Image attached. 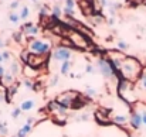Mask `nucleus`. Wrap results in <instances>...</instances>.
<instances>
[{
  "mask_svg": "<svg viewBox=\"0 0 146 137\" xmlns=\"http://www.w3.org/2000/svg\"><path fill=\"white\" fill-rule=\"evenodd\" d=\"M139 69H141V67H139L138 61H135V59H132V58H126V59L122 62V67H121L119 72H121V75L123 76V79L129 81V79H133V78L138 76Z\"/></svg>",
  "mask_w": 146,
  "mask_h": 137,
  "instance_id": "obj_1",
  "label": "nucleus"
},
{
  "mask_svg": "<svg viewBox=\"0 0 146 137\" xmlns=\"http://www.w3.org/2000/svg\"><path fill=\"white\" fill-rule=\"evenodd\" d=\"M68 36V38L71 40V43H72V45L75 47V48H88L90 47V41L87 40V37L82 34V33H80V31H77V30H72V28H67V31H64V36Z\"/></svg>",
  "mask_w": 146,
  "mask_h": 137,
  "instance_id": "obj_2",
  "label": "nucleus"
},
{
  "mask_svg": "<svg viewBox=\"0 0 146 137\" xmlns=\"http://www.w3.org/2000/svg\"><path fill=\"white\" fill-rule=\"evenodd\" d=\"M80 97V93L75 91H68V92H64V93H61V95H58L57 97H55V102L57 103H60L62 107H71L72 106V103L77 100Z\"/></svg>",
  "mask_w": 146,
  "mask_h": 137,
  "instance_id": "obj_3",
  "label": "nucleus"
},
{
  "mask_svg": "<svg viewBox=\"0 0 146 137\" xmlns=\"http://www.w3.org/2000/svg\"><path fill=\"white\" fill-rule=\"evenodd\" d=\"M50 43L41 41V40H31L30 45H29V51L31 54H41V55H47L50 52Z\"/></svg>",
  "mask_w": 146,
  "mask_h": 137,
  "instance_id": "obj_4",
  "label": "nucleus"
},
{
  "mask_svg": "<svg viewBox=\"0 0 146 137\" xmlns=\"http://www.w3.org/2000/svg\"><path fill=\"white\" fill-rule=\"evenodd\" d=\"M47 62V55H41V54H31L30 52V57H29V61H27V65L34 68V69H40L46 65Z\"/></svg>",
  "mask_w": 146,
  "mask_h": 137,
  "instance_id": "obj_5",
  "label": "nucleus"
},
{
  "mask_svg": "<svg viewBox=\"0 0 146 137\" xmlns=\"http://www.w3.org/2000/svg\"><path fill=\"white\" fill-rule=\"evenodd\" d=\"M97 65H98V68H99V71H101V74L104 75V78H112L115 75V71L112 69V67H111V64H109L108 59H104V58L98 59Z\"/></svg>",
  "mask_w": 146,
  "mask_h": 137,
  "instance_id": "obj_6",
  "label": "nucleus"
},
{
  "mask_svg": "<svg viewBox=\"0 0 146 137\" xmlns=\"http://www.w3.org/2000/svg\"><path fill=\"white\" fill-rule=\"evenodd\" d=\"M70 57H71V52H70V49H67L65 47H58V48H55V51H54V54H52V58L55 59V61H58V62H65V61H70Z\"/></svg>",
  "mask_w": 146,
  "mask_h": 137,
  "instance_id": "obj_7",
  "label": "nucleus"
},
{
  "mask_svg": "<svg viewBox=\"0 0 146 137\" xmlns=\"http://www.w3.org/2000/svg\"><path fill=\"white\" fill-rule=\"evenodd\" d=\"M142 123H143L142 122V115L138 113V112L132 113V116H131V124H132V127L133 129H139Z\"/></svg>",
  "mask_w": 146,
  "mask_h": 137,
  "instance_id": "obj_8",
  "label": "nucleus"
},
{
  "mask_svg": "<svg viewBox=\"0 0 146 137\" xmlns=\"http://www.w3.org/2000/svg\"><path fill=\"white\" fill-rule=\"evenodd\" d=\"M34 105H36V102L33 100V99H27V100H24V102H21V105L19 106L23 112H27V110H31L33 107H34Z\"/></svg>",
  "mask_w": 146,
  "mask_h": 137,
  "instance_id": "obj_9",
  "label": "nucleus"
},
{
  "mask_svg": "<svg viewBox=\"0 0 146 137\" xmlns=\"http://www.w3.org/2000/svg\"><path fill=\"white\" fill-rule=\"evenodd\" d=\"M13 82H14V76L11 75V74H6L3 78H1V84L4 85V86H11L13 85Z\"/></svg>",
  "mask_w": 146,
  "mask_h": 137,
  "instance_id": "obj_10",
  "label": "nucleus"
},
{
  "mask_svg": "<svg viewBox=\"0 0 146 137\" xmlns=\"http://www.w3.org/2000/svg\"><path fill=\"white\" fill-rule=\"evenodd\" d=\"M37 71L34 69V68H31V67H29V65H26V68H24V75L27 76V78H36L37 76Z\"/></svg>",
  "mask_w": 146,
  "mask_h": 137,
  "instance_id": "obj_11",
  "label": "nucleus"
},
{
  "mask_svg": "<svg viewBox=\"0 0 146 137\" xmlns=\"http://www.w3.org/2000/svg\"><path fill=\"white\" fill-rule=\"evenodd\" d=\"M52 17L57 20V18H60L61 17V14H62V10H61V7H60V4H54V7H52Z\"/></svg>",
  "mask_w": 146,
  "mask_h": 137,
  "instance_id": "obj_12",
  "label": "nucleus"
},
{
  "mask_svg": "<svg viewBox=\"0 0 146 137\" xmlns=\"http://www.w3.org/2000/svg\"><path fill=\"white\" fill-rule=\"evenodd\" d=\"M70 69H71V62L70 61H65V62L61 64V74L62 75H67L70 72Z\"/></svg>",
  "mask_w": 146,
  "mask_h": 137,
  "instance_id": "obj_13",
  "label": "nucleus"
},
{
  "mask_svg": "<svg viewBox=\"0 0 146 137\" xmlns=\"http://www.w3.org/2000/svg\"><path fill=\"white\" fill-rule=\"evenodd\" d=\"M19 72H20V67H19V64H17L16 61H13L11 65H10V74H11L13 76H16Z\"/></svg>",
  "mask_w": 146,
  "mask_h": 137,
  "instance_id": "obj_14",
  "label": "nucleus"
},
{
  "mask_svg": "<svg viewBox=\"0 0 146 137\" xmlns=\"http://www.w3.org/2000/svg\"><path fill=\"white\" fill-rule=\"evenodd\" d=\"M95 117H97V120L101 123V124H102V123H105V124H106V123H109L108 117H106L105 115H102V112H97V113H95Z\"/></svg>",
  "mask_w": 146,
  "mask_h": 137,
  "instance_id": "obj_15",
  "label": "nucleus"
},
{
  "mask_svg": "<svg viewBox=\"0 0 146 137\" xmlns=\"http://www.w3.org/2000/svg\"><path fill=\"white\" fill-rule=\"evenodd\" d=\"M29 16H30V10H29V7H27V6L21 7V11H20V20H26Z\"/></svg>",
  "mask_w": 146,
  "mask_h": 137,
  "instance_id": "obj_16",
  "label": "nucleus"
},
{
  "mask_svg": "<svg viewBox=\"0 0 146 137\" xmlns=\"http://www.w3.org/2000/svg\"><path fill=\"white\" fill-rule=\"evenodd\" d=\"M126 120H128V117L126 116H122V115H118V116L113 117V122L118 123V124H123V123H126Z\"/></svg>",
  "mask_w": 146,
  "mask_h": 137,
  "instance_id": "obj_17",
  "label": "nucleus"
},
{
  "mask_svg": "<svg viewBox=\"0 0 146 137\" xmlns=\"http://www.w3.org/2000/svg\"><path fill=\"white\" fill-rule=\"evenodd\" d=\"M9 20L11 21V23H19V20H20V14H17V13H10L9 14Z\"/></svg>",
  "mask_w": 146,
  "mask_h": 137,
  "instance_id": "obj_18",
  "label": "nucleus"
},
{
  "mask_svg": "<svg viewBox=\"0 0 146 137\" xmlns=\"http://www.w3.org/2000/svg\"><path fill=\"white\" fill-rule=\"evenodd\" d=\"M65 7H67L68 10L74 11V7H75V3H74V0H65Z\"/></svg>",
  "mask_w": 146,
  "mask_h": 137,
  "instance_id": "obj_19",
  "label": "nucleus"
},
{
  "mask_svg": "<svg viewBox=\"0 0 146 137\" xmlns=\"http://www.w3.org/2000/svg\"><path fill=\"white\" fill-rule=\"evenodd\" d=\"M29 57H30V51H23V52H21V61H23L24 64H27Z\"/></svg>",
  "mask_w": 146,
  "mask_h": 137,
  "instance_id": "obj_20",
  "label": "nucleus"
},
{
  "mask_svg": "<svg viewBox=\"0 0 146 137\" xmlns=\"http://www.w3.org/2000/svg\"><path fill=\"white\" fill-rule=\"evenodd\" d=\"M20 113H21V109H20V107H16V109L11 112V117H13V119H17V117L20 116Z\"/></svg>",
  "mask_w": 146,
  "mask_h": 137,
  "instance_id": "obj_21",
  "label": "nucleus"
},
{
  "mask_svg": "<svg viewBox=\"0 0 146 137\" xmlns=\"http://www.w3.org/2000/svg\"><path fill=\"white\" fill-rule=\"evenodd\" d=\"M7 134V127L6 123H0V136H6Z\"/></svg>",
  "mask_w": 146,
  "mask_h": 137,
  "instance_id": "obj_22",
  "label": "nucleus"
},
{
  "mask_svg": "<svg viewBox=\"0 0 146 137\" xmlns=\"http://www.w3.org/2000/svg\"><path fill=\"white\" fill-rule=\"evenodd\" d=\"M128 44L126 43H123V41H118V48L121 49V51H125V49H128Z\"/></svg>",
  "mask_w": 146,
  "mask_h": 137,
  "instance_id": "obj_23",
  "label": "nucleus"
},
{
  "mask_svg": "<svg viewBox=\"0 0 146 137\" xmlns=\"http://www.w3.org/2000/svg\"><path fill=\"white\" fill-rule=\"evenodd\" d=\"M85 72H88V74H94V72H95V67L91 65V64H88L87 68H85Z\"/></svg>",
  "mask_w": 146,
  "mask_h": 137,
  "instance_id": "obj_24",
  "label": "nucleus"
},
{
  "mask_svg": "<svg viewBox=\"0 0 146 137\" xmlns=\"http://www.w3.org/2000/svg\"><path fill=\"white\" fill-rule=\"evenodd\" d=\"M87 95L94 97V96H97V91H95V89H91V88H88V89H87Z\"/></svg>",
  "mask_w": 146,
  "mask_h": 137,
  "instance_id": "obj_25",
  "label": "nucleus"
},
{
  "mask_svg": "<svg viewBox=\"0 0 146 137\" xmlns=\"http://www.w3.org/2000/svg\"><path fill=\"white\" fill-rule=\"evenodd\" d=\"M13 38H14L17 43H20V41H21V33H14V34H13Z\"/></svg>",
  "mask_w": 146,
  "mask_h": 137,
  "instance_id": "obj_26",
  "label": "nucleus"
},
{
  "mask_svg": "<svg viewBox=\"0 0 146 137\" xmlns=\"http://www.w3.org/2000/svg\"><path fill=\"white\" fill-rule=\"evenodd\" d=\"M1 57H3V61H9V58H10V54H9L7 51H3V52H1Z\"/></svg>",
  "mask_w": 146,
  "mask_h": 137,
  "instance_id": "obj_27",
  "label": "nucleus"
},
{
  "mask_svg": "<svg viewBox=\"0 0 146 137\" xmlns=\"http://www.w3.org/2000/svg\"><path fill=\"white\" fill-rule=\"evenodd\" d=\"M57 82H58V75H55V76L51 79V82H50V86H55V85H57Z\"/></svg>",
  "mask_w": 146,
  "mask_h": 137,
  "instance_id": "obj_28",
  "label": "nucleus"
},
{
  "mask_svg": "<svg viewBox=\"0 0 146 137\" xmlns=\"http://www.w3.org/2000/svg\"><path fill=\"white\" fill-rule=\"evenodd\" d=\"M24 86H26V88H29V89H33V88H34V85H33L29 79H26V81H24Z\"/></svg>",
  "mask_w": 146,
  "mask_h": 137,
  "instance_id": "obj_29",
  "label": "nucleus"
},
{
  "mask_svg": "<svg viewBox=\"0 0 146 137\" xmlns=\"http://www.w3.org/2000/svg\"><path fill=\"white\" fill-rule=\"evenodd\" d=\"M41 88H43V84H41V82H36V84H34V88H33V89H34V91H40Z\"/></svg>",
  "mask_w": 146,
  "mask_h": 137,
  "instance_id": "obj_30",
  "label": "nucleus"
},
{
  "mask_svg": "<svg viewBox=\"0 0 146 137\" xmlns=\"http://www.w3.org/2000/svg\"><path fill=\"white\" fill-rule=\"evenodd\" d=\"M109 3H111L109 0H99V4H101L102 7H108V6H109Z\"/></svg>",
  "mask_w": 146,
  "mask_h": 137,
  "instance_id": "obj_31",
  "label": "nucleus"
},
{
  "mask_svg": "<svg viewBox=\"0 0 146 137\" xmlns=\"http://www.w3.org/2000/svg\"><path fill=\"white\" fill-rule=\"evenodd\" d=\"M17 7H19V1H17V0H14V1H11V3H10V9H13V10H14V9H17Z\"/></svg>",
  "mask_w": 146,
  "mask_h": 137,
  "instance_id": "obj_32",
  "label": "nucleus"
},
{
  "mask_svg": "<svg viewBox=\"0 0 146 137\" xmlns=\"http://www.w3.org/2000/svg\"><path fill=\"white\" fill-rule=\"evenodd\" d=\"M4 75H6V69H4L3 67H0V79H1Z\"/></svg>",
  "mask_w": 146,
  "mask_h": 137,
  "instance_id": "obj_33",
  "label": "nucleus"
},
{
  "mask_svg": "<svg viewBox=\"0 0 146 137\" xmlns=\"http://www.w3.org/2000/svg\"><path fill=\"white\" fill-rule=\"evenodd\" d=\"M141 84H142V86L146 89V75H143L142 76V79H141Z\"/></svg>",
  "mask_w": 146,
  "mask_h": 137,
  "instance_id": "obj_34",
  "label": "nucleus"
},
{
  "mask_svg": "<svg viewBox=\"0 0 146 137\" xmlns=\"http://www.w3.org/2000/svg\"><path fill=\"white\" fill-rule=\"evenodd\" d=\"M129 3H135V4H141V3H143L145 0H128Z\"/></svg>",
  "mask_w": 146,
  "mask_h": 137,
  "instance_id": "obj_35",
  "label": "nucleus"
},
{
  "mask_svg": "<svg viewBox=\"0 0 146 137\" xmlns=\"http://www.w3.org/2000/svg\"><path fill=\"white\" fill-rule=\"evenodd\" d=\"M142 122H143V123L146 124V110L143 112V113H142Z\"/></svg>",
  "mask_w": 146,
  "mask_h": 137,
  "instance_id": "obj_36",
  "label": "nucleus"
},
{
  "mask_svg": "<svg viewBox=\"0 0 146 137\" xmlns=\"http://www.w3.org/2000/svg\"><path fill=\"white\" fill-rule=\"evenodd\" d=\"M88 116H90V115H87V113L82 115V116H81V120H88Z\"/></svg>",
  "mask_w": 146,
  "mask_h": 137,
  "instance_id": "obj_37",
  "label": "nucleus"
},
{
  "mask_svg": "<svg viewBox=\"0 0 146 137\" xmlns=\"http://www.w3.org/2000/svg\"><path fill=\"white\" fill-rule=\"evenodd\" d=\"M4 47V41L1 40V37H0V48H3Z\"/></svg>",
  "mask_w": 146,
  "mask_h": 137,
  "instance_id": "obj_38",
  "label": "nucleus"
},
{
  "mask_svg": "<svg viewBox=\"0 0 146 137\" xmlns=\"http://www.w3.org/2000/svg\"><path fill=\"white\" fill-rule=\"evenodd\" d=\"M3 100H4V96H3V93H1V95H0V102H3Z\"/></svg>",
  "mask_w": 146,
  "mask_h": 137,
  "instance_id": "obj_39",
  "label": "nucleus"
},
{
  "mask_svg": "<svg viewBox=\"0 0 146 137\" xmlns=\"http://www.w3.org/2000/svg\"><path fill=\"white\" fill-rule=\"evenodd\" d=\"M3 61V57H1V52H0V62Z\"/></svg>",
  "mask_w": 146,
  "mask_h": 137,
  "instance_id": "obj_40",
  "label": "nucleus"
},
{
  "mask_svg": "<svg viewBox=\"0 0 146 137\" xmlns=\"http://www.w3.org/2000/svg\"><path fill=\"white\" fill-rule=\"evenodd\" d=\"M31 1H34V3H36V1H37V0H31Z\"/></svg>",
  "mask_w": 146,
  "mask_h": 137,
  "instance_id": "obj_41",
  "label": "nucleus"
},
{
  "mask_svg": "<svg viewBox=\"0 0 146 137\" xmlns=\"http://www.w3.org/2000/svg\"><path fill=\"white\" fill-rule=\"evenodd\" d=\"M14 137H17V136H14Z\"/></svg>",
  "mask_w": 146,
  "mask_h": 137,
  "instance_id": "obj_42",
  "label": "nucleus"
}]
</instances>
